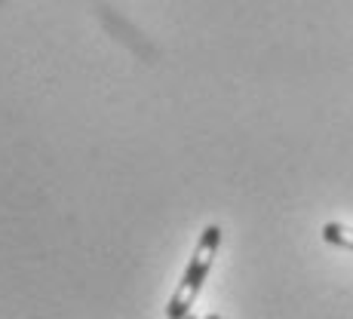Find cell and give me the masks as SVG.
I'll return each instance as SVG.
<instances>
[{
	"label": "cell",
	"instance_id": "obj_1",
	"mask_svg": "<svg viewBox=\"0 0 353 319\" xmlns=\"http://www.w3.org/2000/svg\"><path fill=\"white\" fill-rule=\"evenodd\" d=\"M219 246H221V227H219V224H209V227L200 234V240H196L191 264H188L185 276H181V282L175 286L172 298H169L166 319H185L188 313H191L196 295H200L203 282H206L209 270H212L215 255H219Z\"/></svg>",
	"mask_w": 353,
	"mask_h": 319
},
{
	"label": "cell",
	"instance_id": "obj_2",
	"mask_svg": "<svg viewBox=\"0 0 353 319\" xmlns=\"http://www.w3.org/2000/svg\"><path fill=\"white\" fill-rule=\"evenodd\" d=\"M323 240L332 243V246H341V249H350L353 252V227H347V224H338V221L323 224Z\"/></svg>",
	"mask_w": 353,
	"mask_h": 319
},
{
	"label": "cell",
	"instance_id": "obj_3",
	"mask_svg": "<svg viewBox=\"0 0 353 319\" xmlns=\"http://www.w3.org/2000/svg\"><path fill=\"white\" fill-rule=\"evenodd\" d=\"M206 319H221V316H219V313H209V316H206Z\"/></svg>",
	"mask_w": 353,
	"mask_h": 319
},
{
	"label": "cell",
	"instance_id": "obj_4",
	"mask_svg": "<svg viewBox=\"0 0 353 319\" xmlns=\"http://www.w3.org/2000/svg\"><path fill=\"white\" fill-rule=\"evenodd\" d=\"M185 319H196V316H194V313H188V316H185Z\"/></svg>",
	"mask_w": 353,
	"mask_h": 319
}]
</instances>
